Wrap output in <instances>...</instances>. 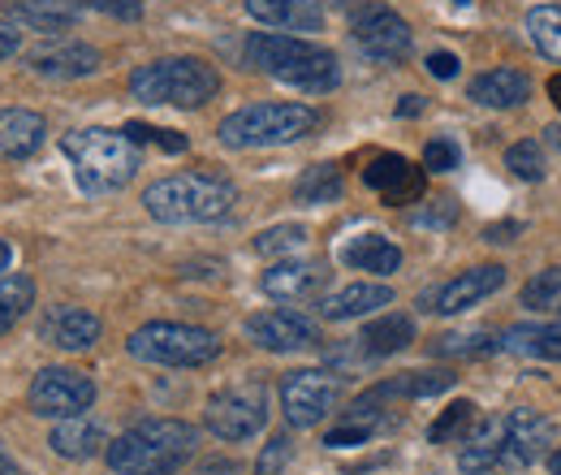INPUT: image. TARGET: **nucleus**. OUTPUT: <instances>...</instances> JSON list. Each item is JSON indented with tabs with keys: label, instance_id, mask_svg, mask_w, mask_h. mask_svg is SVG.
<instances>
[{
	"label": "nucleus",
	"instance_id": "nucleus-47",
	"mask_svg": "<svg viewBox=\"0 0 561 475\" xmlns=\"http://www.w3.org/2000/svg\"><path fill=\"white\" fill-rule=\"evenodd\" d=\"M420 113H423V95H402L398 117H420Z\"/></svg>",
	"mask_w": 561,
	"mask_h": 475
},
{
	"label": "nucleus",
	"instance_id": "nucleus-43",
	"mask_svg": "<svg viewBox=\"0 0 561 475\" xmlns=\"http://www.w3.org/2000/svg\"><path fill=\"white\" fill-rule=\"evenodd\" d=\"M458 57L454 53H427V73L432 78H440V82H449V78H458Z\"/></svg>",
	"mask_w": 561,
	"mask_h": 475
},
{
	"label": "nucleus",
	"instance_id": "nucleus-2",
	"mask_svg": "<svg viewBox=\"0 0 561 475\" xmlns=\"http://www.w3.org/2000/svg\"><path fill=\"white\" fill-rule=\"evenodd\" d=\"M199 445V428L186 419H142L117 441H108L104 459L117 475H173Z\"/></svg>",
	"mask_w": 561,
	"mask_h": 475
},
{
	"label": "nucleus",
	"instance_id": "nucleus-10",
	"mask_svg": "<svg viewBox=\"0 0 561 475\" xmlns=\"http://www.w3.org/2000/svg\"><path fill=\"white\" fill-rule=\"evenodd\" d=\"M342 398V376L320 367H298L280 381V410L289 428H316Z\"/></svg>",
	"mask_w": 561,
	"mask_h": 475
},
{
	"label": "nucleus",
	"instance_id": "nucleus-17",
	"mask_svg": "<svg viewBox=\"0 0 561 475\" xmlns=\"http://www.w3.org/2000/svg\"><path fill=\"white\" fill-rule=\"evenodd\" d=\"M462 475H496V472H518V459L510 454L505 437H501V419H484L476 423L471 445L458 454Z\"/></svg>",
	"mask_w": 561,
	"mask_h": 475
},
{
	"label": "nucleus",
	"instance_id": "nucleus-8",
	"mask_svg": "<svg viewBox=\"0 0 561 475\" xmlns=\"http://www.w3.org/2000/svg\"><path fill=\"white\" fill-rule=\"evenodd\" d=\"M204 423H208L211 437H220V441L255 437L268 423V394H264V385H233V389L211 394L208 410H204Z\"/></svg>",
	"mask_w": 561,
	"mask_h": 475
},
{
	"label": "nucleus",
	"instance_id": "nucleus-32",
	"mask_svg": "<svg viewBox=\"0 0 561 475\" xmlns=\"http://www.w3.org/2000/svg\"><path fill=\"white\" fill-rule=\"evenodd\" d=\"M476 410L480 407H476V403H467V398H462V403H449V407L432 419L427 441H432V445H454V441H462V437L480 423V415H476Z\"/></svg>",
	"mask_w": 561,
	"mask_h": 475
},
{
	"label": "nucleus",
	"instance_id": "nucleus-23",
	"mask_svg": "<svg viewBox=\"0 0 561 475\" xmlns=\"http://www.w3.org/2000/svg\"><path fill=\"white\" fill-rule=\"evenodd\" d=\"M4 13L31 31H70L82 18V0H4Z\"/></svg>",
	"mask_w": 561,
	"mask_h": 475
},
{
	"label": "nucleus",
	"instance_id": "nucleus-7",
	"mask_svg": "<svg viewBox=\"0 0 561 475\" xmlns=\"http://www.w3.org/2000/svg\"><path fill=\"white\" fill-rule=\"evenodd\" d=\"M130 359L156 363V367H204L220 354V338L199 325H178V320H151L126 338Z\"/></svg>",
	"mask_w": 561,
	"mask_h": 475
},
{
	"label": "nucleus",
	"instance_id": "nucleus-37",
	"mask_svg": "<svg viewBox=\"0 0 561 475\" xmlns=\"http://www.w3.org/2000/svg\"><path fill=\"white\" fill-rule=\"evenodd\" d=\"M558 298H561V269L536 272L523 285V307H558Z\"/></svg>",
	"mask_w": 561,
	"mask_h": 475
},
{
	"label": "nucleus",
	"instance_id": "nucleus-42",
	"mask_svg": "<svg viewBox=\"0 0 561 475\" xmlns=\"http://www.w3.org/2000/svg\"><path fill=\"white\" fill-rule=\"evenodd\" d=\"M100 13H108V18H122V22H139L142 18V4L139 0H91Z\"/></svg>",
	"mask_w": 561,
	"mask_h": 475
},
{
	"label": "nucleus",
	"instance_id": "nucleus-25",
	"mask_svg": "<svg viewBox=\"0 0 561 475\" xmlns=\"http://www.w3.org/2000/svg\"><path fill=\"white\" fill-rule=\"evenodd\" d=\"M61 459H70V463H87V459H95V454H104L108 450V437H104V428L95 423V419H87V415H73V419H61L57 428H53V441H48Z\"/></svg>",
	"mask_w": 561,
	"mask_h": 475
},
{
	"label": "nucleus",
	"instance_id": "nucleus-38",
	"mask_svg": "<svg viewBox=\"0 0 561 475\" xmlns=\"http://www.w3.org/2000/svg\"><path fill=\"white\" fill-rule=\"evenodd\" d=\"M122 135L130 138L135 147H139V143H156V147H160V151H169V156H178V151H186V147H191L186 135H178V131H156V126H142V122H130Z\"/></svg>",
	"mask_w": 561,
	"mask_h": 475
},
{
	"label": "nucleus",
	"instance_id": "nucleus-15",
	"mask_svg": "<svg viewBox=\"0 0 561 475\" xmlns=\"http://www.w3.org/2000/svg\"><path fill=\"white\" fill-rule=\"evenodd\" d=\"M104 333V325H100V316L95 312H87V307H73V303H57V307H48L44 312V320H39V338L48 341V346H57V350H91L95 341Z\"/></svg>",
	"mask_w": 561,
	"mask_h": 475
},
{
	"label": "nucleus",
	"instance_id": "nucleus-50",
	"mask_svg": "<svg viewBox=\"0 0 561 475\" xmlns=\"http://www.w3.org/2000/svg\"><path fill=\"white\" fill-rule=\"evenodd\" d=\"M9 260H13V251H9V242H4V238H0V272L9 269Z\"/></svg>",
	"mask_w": 561,
	"mask_h": 475
},
{
	"label": "nucleus",
	"instance_id": "nucleus-51",
	"mask_svg": "<svg viewBox=\"0 0 561 475\" xmlns=\"http://www.w3.org/2000/svg\"><path fill=\"white\" fill-rule=\"evenodd\" d=\"M549 472L561 475V445H558V450H553V454H549Z\"/></svg>",
	"mask_w": 561,
	"mask_h": 475
},
{
	"label": "nucleus",
	"instance_id": "nucleus-6",
	"mask_svg": "<svg viewBox=\"0 0 561 475\" xmlns=\"http://www.w3.org/2000/svg\"><path fill=\"white\" fill-rule=\"evenodd\" d=\"M130 95L164 109H204L220 95V73L199 57H160L130 73Z\"/></svg>",
	"mask_w": 561,
	"mask_h": 475
},
{
	"label": "nucleus",
	"instance_id": "nucleus-31",
	"mask_svg": "<svg viewBox=\"0 0 561 475\" xmlns=\"http://www.w3.org/2000/svg\"><path fill=\"white\" fill-rule=\"evenodd\" d=\"M527 39L540 57L561 66V4H536L527 13Z\"/></svg>",
	"mask_w": 561,
	"mask_h": 475
},
{
	"label": "nucleus",
	"instance_id": "nucleus-3",
	"mask_svg": "<svg viewBox=\"0 0 561 475\" xmlns=\"http://www.w3.org/2000/svg\"><path fill=\"white\" fill-rule=\"evenodd\" d=\"M233 204H238L233 182L216 173H173L142 191L147 216L164 225H211V220H225Z\"/></svg>",
	"mask_w": 561,
	"mask_h": 475
},
{
	"label": "nucleus",
	"instance_id": "nucleus-33",
	"mask_svg": "<svg viewBox=\"0 0 561 475\" xmlns=\"http://www.w3.org/2000/svg\"><path fill=\"white\" fill-rule=\"evenodd\" d=\"M294 195H298V204H333V200H342V169L337 165H311L298 178Z\"/></svg>",
	"mask_w": 561,
	"mask_h": 475
},
{
	"label": "nucleus",
	"instance_id": "nucleus-4",
	"mask_svg": "<svg viewBox=\"0 0 561 475\" xmlns=\"http://www.w3.org/2000/svg\"><path fill=\"white\" fill-rule=\"evenodd\" d=\"M61 151L87 195H113L139 173V147L117 131H73L61 138Z\"/></svg>",
	"mask_w": 561,
	"mask_h": 475
},
{
	"label": "nucleus",
	"instance_id": "nucleus-39",
	"mask_svg": "<svg viewBox=\"0 0 561 475\" xmlns=\"http://www.w3.org/2000/svg\"><path fill=\"white\" fill-rule=\"evenodd\" d=\"M289 459H294V441H289V432H277L264 450H260V459H255V475H280L289 467Z\"/></svg>",
	"mask_w": 561,
	"mask_h": 475
},
{
	"label": "nucleus",
	"instance_id": "nucleus-18",
	"mask_svg": "<svg viewBox=\"0 0 561 475\" xmlns=\"http://www.w3.org/2000/svg\"><path fill=\"white\" fill-rule=\"evenodd\" d=\"M324 281H329L324 264H311V260H280V264H273V269L260 276L264 294H268V298H280V303L311 298V294L324 290Z\"/></svg>",
	"mask_w": 561,
	"mask_h": 475
},
{
	"label": "nucleus",
	"instance_id": "nucleus-41",
	"mask_svg": "<svg viewBox=\"0 0 561 475\" xmlns=\"http://www.w3.org/2000/svg\"><path fill=\"white\" fill-rule=\"evenodd\" d=\"M371 432H376L371 423H358V419H342V423H337V428H333V432L324 437V445H329V450H346V445H363V441H371Z\"/></svg>",
	"mask_w": 561,
	"mask_h": 475
},
{
	"label": "nucleus",
	"instance_id": "nucleus-44",
	"mask_svg": "<svg viewBox=\"0 0 561 475\" xmlns=\"http://www.w3.org/2000/svg\"><path fill=\"white\" fill-rule=\"evenodd\" d=\"M458 220V207L445 200V207H432V212H415V225H427V229H440V225H454Z\"/></svg>",
	"mask_w": 561,
	"mask_h": 475
},
{
	"label": "nucleus",
	"instance_id": "nucleus-1",
	"mask_svg": "<svg viewBox=\"0 0 561 475\" xmlns=\"http://www.w3.org/2000/svg\"><path fill=\"white\" fill-rule=\"evenodd\" d=\"M247 66L277 78L285 87H298L307 95H324L342 82V66L324 44H311L302 35H277V31H255L247 39Z\"/></svg>",
	"mask_w": 561,
	"mask_h": 475
},
{
	"label": "nucleus",
	"instance_id": "nucleus-13",
	"mask_svg": "<svg viewBox=\"0 0 561 475\" xmlns=\"http://www.w3.org/2000/svg\"><path fill=\"white\" fill-rule=\"evenodd\" d=\"M247 338L255 341L260 350L289 354V350H311V346H320V325L307 320L302 312L273 307V312H260V316L247 320Z\"/></svg>",
	"mask_w": 561,
	"mask_h": 475
},
{
	"label": "nucleus",
	"instance_id": "nucleus-48",
	"mask_svg": "<svg viewBox=\"0 0 561 475\" xmlns=\"http://www.w3.org/2000/svg\"><path fill=\"white\" fill-rule=\"evenodd\" d=\"M549 100L561 109V73H553V78H549Z\"/></svg>",
	"mask_w": 561,
	"mask_h": 475
},
{
	"label": "nucleus",
	"instance_id": "nucleus-52",
	"mask_svg": "<svg viewBox=\"0 0 561 475\" xmlns=\"http://www.w3.org/2000/svg\"><path fill=\"white\" fill-rule=\"evenodd\" d=\"M545 138H549L553 147H561V126H549V131H545Z\"/></svg>",
	"mask_w": 561,
	"mask_h": 475
},
{
	"label": "nucleus",
	"instance_id": "nucleus-34",
	"mask_svg": "<svg viewBox=\"0 0 561 475\" xmlns=\"http://www.w3.org/2000/svg\"><path fill=\"white\" fill-rule=\"evenodd\" d=\"M307 247V229L302 225H273V229H264L260 238H255V251L260 256H268V260H289V256H298Z\"/></svg>",
	"mask_w": 561,
	"mask_h": 475
},
{
	"label": "nucleus",
	"instance_id": "nucleus-14",
	"mask_svg": "<svg viewBox=\"0 0 561 475\" xmlns=\"http://www.w3.org/2000/svg\"><path fill=\"white\" fill-rule=\"evenodd\" d=\"M363 182H367L385 204H393V207L423 200V186H427L420 165H411L407 156H393V151L376 156V160L363 169Z\"/></svg>",
	"mask_w": 561,
	"mask_h": 475
},
{
	"label": "nucleus",
	"instance_id": "nucleus-27",
	"mask_svg": "<svg viewBox=\"0 0 561 475\" xmlns=\"http://www.w3.org/2000/svg\"><path fill=\"white\" fill-rule=\"evenodd\" d=\"M342 264H351L358 272H376V276H389V272L402 269V251L393 238L385 234H358L342 247Z\"/></svg>",
	"mask_w": 561,
	"mask_h": 475
},
{
	"label": "nucleus",
	"instance_id": "nucleus-35",
	"mask_svg": "<svg viewBox=\"0 0 561 475\" xmlns=\"http://www.w3.org/2000/svg\"><path fill=\"white\" fill-rule=\"evenodd\" d=\"M505 169L518 178V182H545V147L536 143V138H523V143H514L510 151H505Z\"/></svg>",
	"mask_w": 561,
	"mask_h": 475
},
{
	"label": "nucleus",
	"instance_id": "nucleus-24",
	"mask_svg": "<svg viewBox=\"0 0 561 475\" xmlns=\"http://www.w3.org/2000/svg\"><path fill=\"white\" fill-rule=\"evenodd\" d=\"M31 69L39 78H53V82H70V78H87L100 69V53L91 44H57V48H39L31 57Z\"/></svg>",
	"mask_w": 561,
	"mask_h": 475
},
{
	"label": "nucleus",
	"instance_id": "nucleus-12",
	"mask_svg": "<svg viewBox=\"0 0 561 475\" xmlns=\"http://www.w3.org/2000/svg\"><path fill=\"white\" fill-rule=\"evenodd\" d=\"M501 285H505V269L501 264H480V269H467L449 276V281H440V285H432V290H423L420 307L432 316H458V312L484 303Z\"/></svg>",
	"mask_w": 561,
	"mask_h": 475
},
{
	"label": "nucleus",
	"instance_id": "nucleus-40",
	"mask_svg": "<svg viewBox=\"0 0 561 475\" xmlns=\"http://www.w3.org/2000/svg\"><path fill=\"white\" fill-rule=\"evenodd\" d=\"M458 143H449V138H432L427 147H423V173H454L458 169Z\"/></svg>",
	"mask_w": 561,
	"mask_h": 475
},
{
	"label": "nucleus",
	"instance_id": "nucleus-49",
	"mask_svg": "<svg viewBox=\"0 0 561 475\" xmlns=\"http://www.w3.org/2000/svg\"><path fill=\"white\" fill-rule=\"evenodd\" d=\"M0 475H18V463H13L4 450H0Z\"/></svg>",
	"mask_w": 561,
	"mask_h": 475
},
{
	"label": "nucleus",
	"instance_id": "nucleus-5",
	"mask_svg": "<svg viewBox=\"0 0 561 475\" xmlns=\"http://www.w3.org/2000/svg\"><path fill=\"white\" fill-rule=\"evenodd\" d=\"M316 131H320V109L294 104V100H264V104H247V109L229 113L216 135L233 151H255V147L298 143Z\"/></svg>",
	"mask_w": 561,
	"mask_h": 475
},
{
	"label": "nucleus",
	"instance_id": "nucleus-46",
	"mask_svg": "<svg viewBox=\"0 0 561 475\" xmlns=\"http://www.w3.org/2000/svg\"><path fill=\"white\" fill-rule=\"evenodd\" d=\"M518 229H523L518 220H510V225H489V242H514Z\"/></svg>",
	"mask_w": 561,
	"mask_h": 475
},
{
	"label": "nucleus",
	"instance_id": "nucleus-11",
	"mask_svg": "<svg viewBox=\"0 0 561 475\" xmlns=\"http://www.w3.org/2000/svg\"><path fill=\"white\" fill-rule=\"evenodd\" d=\"M354 44L376 61H407L411 57V22L389 4H358L351 13Z\"/></svg>",
	"mask_w": 561,
	"mask_h": 475
},
{
	"label": "nucleus",
	"instance_id": "nucleus-53",
	"mask_svg": "<svg viewBox=\"0 0 561 475\" xmlns=\"http://www.w3.org/2000/svg\"><path fill=\"white\" fill-rule=\"evenodd\" d=\"M553 312H558V316H561V298H558V307H553Z\"/></svg>",
	"mask_w": 561,
	"mask_h": 475
},
{
	"label": "nucleus",
	"instance_id": "nucleus-28",
	"mask_svg": "<svg viewBox=\"0 0 561 475\" xmlns=\"http://www.w3.org/2000/svg\"><path fill=\"white\" fill-rule=\"evenodd\" d=\"M411 341H415V320L402 316V312H389V316L371 320V325L358 333V350H363L367 359H389V354L407 350Z\"/></svg>",
	"mask_w": 561,
	"mask_h": 475
},
{
	"label": "nucleus",
	"instance_id": "nucleus-36",
	"mask_svg": "<svg viewBox=\"0 0 561 475\" xmlns=\"http://www.w3.org/2000/svg\"><path fill=\"white\" fill-rule=\"evenodd\" d=\"M496 350V341L489 333H445V338H436L432 346V354H445V359H476V354H492Z\"/></svg>",
	"mask_w": 561,
	"mask_h": 475
},
{
	"label": "nucleus",
	"instance_id": "nucleus-19",
	"mask_svg": "<svg viewBox=\"0 0 561 475\" xmlns=\"http://www.w3.org/2000/svg\"><path fill=\"white\" fill-rule=\"evenodd\" d=\"M467 95L476 104H484V109H518L523 100H531V78L523 69L496 66L476 73L471 87H467Z\"/></svg>",
	"mask_w": 561,
	"mask_h": 475
},
{
	"label": "nucleus",
	"instance_id": "nucleus-20",
	"mask_svg": "<svg viewBox=\"0 0 561 475\" xmlns=\"http://www.w3.org/2000/svg\"><path fill=\"white\" fill-rule=\"evenodd\" d=\"M260 26L273 31H324V9L316 0H242Z\"/></svg>",
	"mask_w": 561,
	"mask_h": 475
},
{
	"label": "nucleus",
	"instance_id": "nucleus-26",
	"mask_svg": "<svg viewBox=\"0 0 561 475\" xmlns=\"http://www.w3.org/2000/svg\"><path fill=\"white\" fill-rule=\"evenodd\" d=\"M496 350L523 354V359H545V363H561V320L553 325H514L505 329Z\"/></svg>",
	"mask_w": 561,
	"mask_h": 475
},
{
	"label": "nucleus",
	"instance_id": "nucleus-22",
	"mask_svg": "<svg viewBox=\"0 0 561 475\" xmlns=\"http://www.w3.org/2000/svg\"><path fill=\"white\" fill-rule=\"evenodd\" d=\"M393 303V285L385 281H358V285H346L337 294H329L320 303V316L324 320H358V316H371L376 307H389Z\"/></svg>",
	"mask_w": 561,
	"mask_h": 475
},
{
	"label": "nucleus",
	"instance_id": "nucleus-30",
	"mask_svg": "<svg viewBox=\"0 0 561 475\" xmlns=\"http://www.w3.org/2000/svg\"><path fill=\"white\" fill-rule=\"evenodd\" d=\"M35 307V281L22 272H4L0 276V338Z\"/></svg>",
	"mask_w": 561,
	"mask_h": 475
},
{
	"label": "nucleus",
	"instance_id": "nucleus-29",
	"mask_svg": "<svg viewBox=\"0 0 561 475\" xmlns=\"http://www.w3.org/2000/svg\"><path fill=\"white\" fill-rule=\"evenodd\" d=\"M454 372H402V376H393V381H380L371 394L376 398H436V394H445V389H454Z\"/></svg>",
	"mask_w": 561,
	"mask_h": 475
},
{
	"label": "nucleus",
	"instance_id": "nucleus-21",
	"mask_svg": "<svg viewBox=\"0 0 561 475\" xmlns=\"http://www.w3.org/2000/svg\"><path fill=\"white\" fill-rule=\"evenodd\" d=\"M48 122L31 109H0V160H26L44 147Z\"/></svg>",
	"mask_w": 561,
	"mask_h": 475
},
{
	"label": "nucleus",
	"instance_id": "nucleus-45",
	"mask_svg": "<svg viewBox=\"0 0 561 475\" xmlns=\"http://www.w3.org/2000/svg\"><path fill=\"white\" fill-rule=\"evenodd\" d=\"M18 48H22V35H18L13 26H4V22H0V61H9Z\"/></svg>",
	"mask_w": 561,
	"mask_h": 475
},
{
	"label": "nucleus",
	"instance_id": "nucleus-16",
	"mask_svg": "<svg viewBox=\"0 0 561 475\" xmlns=\"http://www.w3.org/2000/svg\"><path fill=\"white\" fill-rule=\"evenodd\" d=\"M501 437H505L510 454L518 459V467H527V463L545 459V450L553 445L558 432H553V419H545L540 410L518 407L510 410V415H501Z\"/></svg>",
	"mask_w": 561,
	"mask_h": 475
},
{
	"label": "nucleus",
	"instance_id": "nucleus-9",
	"mask_svg": "<svg viewBox=\"0 0 561 475\" xmlns=\"http://www.w3.org/2000/svg\"><path fill=\"white\" fill-rule=\"evenodd\" d=\"M26 403L39 419H73V415L91 410L95 381L78 367H44V372H35V381L26 389Z\"/></svg>",
	"mask_w": 561,
	"mask_h": 475
}]
</instances>
